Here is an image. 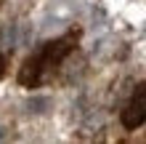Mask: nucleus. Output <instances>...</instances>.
<instances>
[{
    "label": "nucleus",
    "instance_id": "20e7f679",
    "mask_svg": "<svg viewBox=\"0 0 146 144\" xmlns=\"http://www.w3.org/2000/svg\"><path fill=\"white\" fill-rule=\"evenodd\" d=\"M3 139H5V131H3V128H0V141H3Z\"/></svg>",
    "mask_w": 146,
    "mask_h": 144
},
{
    "label": "nucleus",
    "instance_id": "7ed1b4c3",
    "mask_svg": "<svg viewBox=\"0 0 146 144\" xmlns=\"http://www.w3.org/2000/svg\"><path fill=\"white\" fill-rule=\"evenodd\" d=\"M3 72H5V59L0 56V75H3Z\"/></svg>",
    "mask_w": 146,
    "mask_h": 144
},
{
    "label": "nucleus",
    "instance_id": "f03ea898",
    "mask_svg": "<svg viewBox=\"0 0 146 144\" xmlns=\"http://www.w3.org/2000/svg\"><path fill=\"white\" fill-rule=\"evenodd\" d=\"M143 123H146V83H141V86L135 88L133 99L127 101V107L122 109V125L127 131H135Z\"/></svg>",
    "mask_w": 146,
    "mask_h": 144
},
{
    "label": "nucleus",
    "instance_id": "f257e3e1",
    "mask_svg": "<svg viewBox=\"0 0 146 144\" xmlns=\"http://www.w3.org/2000/svg\"><path fill=\"white\" fill-rule=\"evenodd\" d=\"M69 40H58V43H50V46H45L42 48V54H37V56H32L27 64H24V70H21V75H19V80L21 83H27V86H35V83H40V78H42V72L48 70L50 64H58L64 59V54H69Z\"/></svg>",
    "mask_w": 146,
    "mask_h": 144
}]
</instances>
